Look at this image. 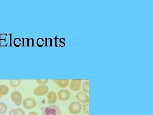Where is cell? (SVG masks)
Masks as SVG:
<instances>
[{
  "mask_svg": "<svg viewBox=\"0 0 153 115\" xmlns=\"http://www.w3.org/2000/svg\"><path fill=\"white\" fill-rule=\"evenodd\" d=\"M9 91V88L5 85H1L0 86V95L2 96L7 94Z\"/></svg>",
  "mask_w": 153,
  "mask_h": 115,
  "instance_id": "12",
  "label": "cell"
},
{
  "mask_svg": "<svg viewBox=\"0 0 153 115\" xmlns=\"http://www.w3.org/2000/svg\"><path fill=\"white\" fill-rule=\"evenodd\" d=\"M23 106L25 108L31 109L35 107L36 101L32 98H27L23 101Z\"/></svg>",
  "mask_w": 153,
  "mask_h": 115,
  "instance_id": "7",
  "label": "cell"
},
{
  "mask_svg": "<svg viewBox=\"0 0 153 115\" xmlns=\"http://www.w3.org/2000/svg\"><path fill=\"white\" fill-rule=\"evenodd\" d=\"M27 115H38L37 113L35 112H31Z\"/></svg>",
  "mask_w": 153,
  "mask_h": 115,
  "instance_id": "18",
  "label": "cell"
},
{
  "mask_svg": "<svg viewBox=\"0 0 153 115\" xmlns=\"http://www.w3.org/2000/svg\"><path fill=\"white\" fill-rule=\"evenodd\" d=\"M1 97H2L1 95H0V99H1Z\"/></svg>",
  "mask_w": 153,
  "mask_h": 115,
  "instance_id": "19",
  "label": "cell"
},
{
  "mask_svg": "<svg viewBox=\"0 0 153 115\" xmlns=\"http://www.w3.org/2000/svg\"><path fill=\"white\" fill-rule=\"evenodd\" d=\"M89 107H90V104H86V105L84 106L83 108V110H84V113L86 114H90V111H89Z\"/></svg>",
  "mask_w": 153,
  "mask_h": 115,
  "instance_id": "16",
  "label": "cell"
},
{
  "mask_svg": "<svg viewBox=\"0 0 153 115\" xmlns=\"http://www.w3.org/2000/svg\"><path fill=\"white\" fill-rule=\"evenodd\" d=\"M37 82L38 83V84H40L41 85H44L46 84L47 82L49 81V80L48 79H37L36 80Z\"/></svg>",
  "mask_w": 153,
  "mask_h": 115,
  "instance_id": "17",
  "label": "cell"
},
{
  "mask_svg": "<svg viewBox=\"0 0 153 115\" xmlns=\"http://www.w3.org/2000/svg\"><path fill=\"white\" fill-rule=\"evenodd\" d=\"M48 98V104H55L57 100V95L55 92L51 91L47 95Z\"/></svg>",
  "mask_w": 153,
  "mask_h": 115,
  "instance_id": "9",
  "label": "cell"
},
{
  "mask_svg": "<svg viewBox=\"0 0 153 115\" xmlns=\"http://www.w3.org/2000/svg\"><path fill=\"white\" fill-rule=\"evenodd\" d=\"M82 80L80 79L72 80L70 85V89L73 91H78L81 89Z\"/></svg>",
  "mask_w": 153,
  "mask_h": 115,
  "instance_id": "5",
  "label": "cell"
},
{
  "mask_svg": "<svg viewBox=\"0 0 153 115\" xmlns=\"http://www.w3.org/2000/svg\"><path fill=\"white\" fill-rule=\"evenodd\" d=\"M9 115H25V114L23 110L18 108L10 110L9 113Z\"/></svg>",
  "mask_w": 153,
  "mask_h": 115,
  "instance_id": "11",
  "label": "cell"
},
{
  "mask_svg": "<svg viewBox=\"0 0 153 115\" xmlns=\"http://www.w3.org/2000/svg\"><path fill=\"white\" fill-rule=\"evenodd\" d=\"M90 82L89 81H85L82 85V89L83 91L86 93H90Z\"/></svg>",
  "mask_w": 153,
  "mask_h": 115,
  "instance_id": "14",
  "label": "cell"
},
{
  "mask_svg": "<svg viewBox=\"0 0 153 115\" xmlns=\"http://www.w3.org/2000/svg\"><path fill=\"white\" fill-rule=\"evenodd\" d=\"M57 95L59 100L62 101L68 100L70 97L69 92L67 89H61L58 92Z\"/></svg>",
  "mask_w": 153,
  "mask_h": 115,
  "instance_id": "6",
  "label": "cell"
},
{
  "mask_svg": "<svg viewBox=\"0 0 153 115\" xmlns=\"http://www.w3.org/2000/svg\"><path fill=\"white\" fill-rule=\"evenodd\" d=\"M82 105L78 102L75 101L70 104L69 110L71 114L76 115L79 114L82 110Z\"/></svg>",
  "mask_w": 153,
  "mask_h": 115,
  "instance_id": "2",
  "label": "cell"
},
{
  "mask_svg": "<svg viewBox=\"0 0 153 115\" xmlns=\"http://www.w3.org/2000/svg\"><path fill=\"white\" fill-rule=\"evenodd\" d=\"M53 81L61 88H65L69 84V79H53Z\"/></svg>",
  "mask_w": 153,
  "mask_h": 115,
  "instance_id": "10",
  "label": "cell"
},
{
  "mask_svg": "<svg viewBox=\"0 0 153 115\" xmlns=\"http://www.w3.org/2000/svg\"><path fill=\"white\" fill-rule=\"evenodd\" d=\"M7 110V106L4 103L0 102V114H4Z\"/></svg>",
  "mask_w": 153,
  "mask_h": 115,
  "instance_id": "13",
  "label": "cell"
},
{
  "mask_svg": "<svg viewBox=\"0 0 153 115\" xmlns=\"http://www.w3.org/2000/svg\"><path fill=\"white\" fill-rule=\"evenodd\" d=\"M42 115H61V109L56 105H49L43 109Z\"/></svg>",
  "mask_w": 153,
  "mask_h": 115,
  "instance_id": "1",
  "label": "cell"
},
{
  "mask_svg": "<svg viewBox=\"0 0 153 115\" xmlns=\"http://www.w3.org/2000/svg\"><path fill=\"white\" fill-rule=\"evenodd\" d=\"M11 98L17 106H19L22 104V95L20 92L17 91L13 92Z\"/></svg>",
  "mask_w": 153,
  "mask_h": 115,
  "instance_id": "4",
  "label": "cell"
},
{
  "mask_svg": "<svg viewBox=\"0 0 153 115\" xmlns=\"http://www.w3.org/2000/svg\"><path fill=\"white\" fill-rule=\"evenodd\" d=\"M49 91V87L45 85H41L34 89V93L36 96L45 95Z\"/></svg>",
  "mask_w": 153,
  "mask_h": 115,
  "instance_id": "3",
  "label": "cell"
},
{
  "mask_svg": "<svg viewBox=\"0 0 153 115\" xmlns=\"http://www.w3.org/2000/svg\"><path fill=\"white\" fill-rule=\"evenodd\" d=\"M21 80L12 79L10 80V84L13 87H17L21 85Z\"/></svg>",
  "mask_w": 153,
  "mask_h": 115,
  "instance_id": "15",
  "label": "cell"
},
{
  "mask_svg": "<svg viewBox=\"0 0 153 115\" xmlns=\"http://www.w3.org/2000/svg\"><path fill=\"white\" fill-rule=\"evenodd\" d=\"M76 98L78 100L83 104H87L90 102L89 96L82 92H79L76 94Z\"/></svg>",
  "mask_w": 153,
  "mask_h": 115,
  "instance_id": "8",
  "label": "cell"
}]
</instances>
